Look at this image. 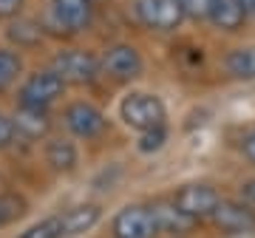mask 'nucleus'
I'll return each mask as SVG.
<instances>
[{
	"label": "nucleus",
	"mask_w": 255,
	"mask_h": 238,
	"mask_svg": "<svg viewBox=\"0 0 255 238\" xmlns=\"http://www.w3.org/2000/svg\"><path fill=\"white\" fill-rule=\"evenodd\" d=\"M119 119L125 122L128 128L133 130H150L164 125L167 119V108H164L162 97H156L150 91H130L128 97H122L119 102Z\"/></svg>",
	"instance_id": "nucleus-1"
},
{
	"label": "nucleus",
	"mask_w": 255,
	"mask_h": 238,
	"mask_svg": "<svg viewBox=\"0 0 255 238\" xmlns=\"http://www.w3.org/2000/svg\"><path fill=\"white\" fill-rule=\"evenodd\" d=\"M94 23V0H51L46 14V26L54 34H82Z\"/></svg>",
	"instance_id": "nucleus-2"
},
{
	"label": "nucleus",
	"mask_w": 255,
	"mask_h": 238,
	"mask_svg": "<svg viewBox=\"0 0 255 238\" xmlns=\"http://www.w3.org/2000/svg\"><path fill=\"white\" fill-rule=\"evenodd\" d=\"M63 94H65L63 77H60L54 68H43V71L28 74L26 80H23L17 100H20V105L48 111L57 100H60V97H63Z\"/></svg>",
	"instance_id": "nucleus-3"
},
{
	"label": "nucleus",
	"mask_w": 255,
	"mask_h": 238,
	"mask_svg": "<svg viewBox=\"0 0 255 238\" xmlns=\"http://www.w3.org/2000/svg\"><path fill=\"white\" fill-rule=\"evenodd\" d=\"M63 125L68 128L71 136L85 139V142H94V139L105 136L111 130L108 117H105L94 102H85V100H77V102H71V105H65Z\"/></svg>",
	"instance_id": "nucleus-4"
},
{
	"label": "nucleus",
	"mask_w": 255,
	"mask_h": 238,
	"mask_svg": "<svg viewBox=\"0 0 255 238\" xmlns=\"http://www.w3.org/2000/svg\"><path fill=\"white\" fill-rule=\"evenodd\" d=\"M51 68L63 77L65 85H91L100 77V60L85 48L57 51L54 60H51Z\"/></svg>",
	"instance_id": "nucleus-5"
},
{
	"label": "nucleus",
	"mask_w": 255,
	"mask_h": 238,
	"mask_svg": "<svg viewBox=\"0 0 255 238\" xmlns=\"http://www.w3.org/2000/svg\"><path fill=\"white\" fill-rule=\"evenodd\" d=\"M170 202L193 221H207L221 202V193L207 182H187L173 193Z\"/></svg>",
	"instance_id": "nucleus-6"
},
{
	"label": "nucleus",
	"mask_w": 255,
	"mask_h": 238,
	"mask_svg": "<svg viewBox=\"0 0 255 238\" xmlns=\"http://www.w3.org/2000/svg\"><path fill=\"white\" fill-rule=\"evenodd\" d=\"M100 71L105 74V77H111L114 83H130V80L142 77L145 60H142L136 46H130V43H114V46H108L105 54H102Z\"/></svg>",
	"instance_id": "nucleus-7"
},
{
	"label": "nucleus",
	"mask_w": 255,
	"mask_h": 238,
	"mask_svg": "<svg viewBox=\"0 0 255 238\" xmlns=\"http://www.w3.org/2000/svg\"><path fill=\"white\" fill-rule=\"evenodd\" d=\"M133 14L153 31H176L187 20L179 0H133Z\"/></svg>",
	"instance_id": "nucleus-8"
},
{
	"label": "nucleus",
	"mask_w": 255,
	"mask_h": 238,
	"mask_svg": "<svg viewBox=\"0 0 255 238\" xmlns=\"http://www.w3.org/2000/svg\"><path fill=\"white\" fill-rule=\"evenodd\" d=\"M210 221L224 236H255V210L241 199H221Z\"/></svg>",
	"instance_id": "nucleus-9"
},
{
	"label": "nucleus",
	"mask_w": 255,
	"mask_h": 238,
	"mask_svg": "<svg viewBox=\"0 0 255 238\" xmlns=\"http://www.w3.org/2000/svg\"><path fill=\"white\" fill-rule=\"evenodd\" d=\"M114 238H153L156 224L150 216V207L145 204H125L122 210L114 216Z\"/></svg>",
	"instance_id": "nucleus-10"
},
{
	"label": "nucleus",
	"mask_w": 255,
	"mask_h": 238,
	"mask_svg": "<svg viewBox=\"0 0 255 238\" xmlns=\"http://www.w3.org/2000/svg\"><path fill=\"white\" fill-rule=\"evenodd\" d=\"M150 216H153L156 233H164V236H187L193 230V224H196V221L187 219L170 199H167V202L150 204Z\"/></svg>",
	"instance_id": "nucleus-11"
},
{
	"label": "nucleus",
	"mask_w": 255,
	"mask_h": 238,
	"mask_svg": "<svg viewBox=\"0 0 255 238\" xmlns=\"http://www.w3.org/2000/svg\"><path fill=\"white\" fill-rule=\"evenodd\" d=\"M11 125H14V136L34 142V139H43L48 133V128H51V119H48V111L20 105L17 114L11 117Z\"/></svg>",
	"instance_id": "nucleus-12"
},
{
	"label": "nucleus",
	"mask_w": 255,
	"mask_h": 238,
	"mask_svg": "<svg viewBox=\"0 0 255 238\" xmlns=\"http://www.w3.org/2000/svg\"><path fill=\"white\" fill-rule=\"evenodd\" d=\"M207 23H213L219 31L236 34V31H241V28H244L247 11H244V6H241V0H213Z\"/></svg>",
	"instance_id": "nucleus-13"
},
{
	"label": "nucleus",
	"mask_w": 255,
	"mask_h": 238,
	"mask_svg": "<svg viewBox=\"0 0 255 238\" xmlns=\"http://www.w3.org/2000/svg\"><path fill=\"white\" fill-rule=\"evenodd\" d=\"M80 162V150L68 136H51L46 142V165L54 173H71Z\"/></svg>",
	"instance_id": "nucleus-14"
},
{
	"label": "nucleus",
	"mask_w": 255,
	"mask_h": 238,
	"mask_svg": "<svg viewBox=\"0 0 255 238\" xmlns=\"http://www.w3.org/2000/svg\"><path fill=\"white\" fill-rule=\"evenodd\" d=\"M102 210L100 204H77L71 210L60 213V221H63V236H80V233H88L100 224Z\"/></svg>",
	"instance_id": "nucleus-15"
},
{
	"label": "nucleus",
	"mask_w": 255,
	"mask_h": 238,
	"mask_svg": "<svg viewBox=\"0 0 255 238\" xmlns=\"http://www.w3.org/2000/svg\"><path fill=\"white\" fill-rule=\"evenodd\" d=\"M224 71L233 77V80H241V83H253L255 80V46H238L233 51L224 54Z\"/></svg>",
	"instance_id": "nucleus-16"
},
{
	"label": "nucleus",
	"mask_w": 255,
	"mask_h": 238,
	"mask_svg": "<svg viewBox=\"0 0 255 238\" xmlns=\"http://www.w3.org/2000/svg\"><path fill=\"white\" fill-rule=\"evenodd\" d=\"M6 37L17 48H34L43 40V23H37L31 17H17L11 20V26L6 28Z\"/></svg>",
	"instance_id": "nucleus-17"
},
{
	"label": "nucleus",
	"mask_w": 255,
	"mask_h": 238,
	"mask_svg": "<svg viewBox=\"0 0 255 238\" xmlns=\"http://www.w3.org/2000/svg\"><path fill=\"white\" fill-rule=\"evenodd\" d=\"M23 74V60L14 48H0V94H6Z\"/></svg>",
	"instance_id": "nucleus-18"
},
{
	"label": "nucleus",
	"mask_w": 255,
	"mask_h": 238,
	"mask_svg": "<svg viewBox=\"0 0 255 238\" xmlns=\"http://www.w3.org/2000/svg\"><path fill=\"white\" fill-rule=\"evenodd\" d=\"M26 213V199L14 190H0V227H9Z\"/></svg>",
	"instance_id": "nucleus-19"
},
{
	"label": "nucleus",
	"mask_w": 255,
	"mask_h": 238,
	"mask_svg": "<svg viewBox=\"0 0 255 238\" xmlns=\"http://www.w3.org/2000/svg\"><path fill=\"white\" fill-rule=\"evenodd\" d=\"M17 238H65L63 236V221H60V213L43 219L40 224H34V227H28L26 233H20Z\"/></svg>",
	"instance_id": "nucleus-20"
},
{
	"label": "nucleus",
	"mask_w": 255,
	"mask_h": 238,
	"mask_svg": "<svg viewBox=\"0 0 255 238\" xmlns=\"http://www.w3.org/2000/svg\"><path fill=\"white\" fill-rule=\"evenodd\" d=\"M164 142H167V128L164 125H159V128H150V130H142L139 133V153H159L164 147Z\"/></svg>",
	"instance_id": "nucleus-21"
},
{
	"label": "nucleus",
	"mask_w": 255,
	"mask_h": 238,
	"mask_svg": "<svg viewBox=\"0 0 255 238\" xmlns=\"http://www.w3.org/2000/svg\"><path fill=\"white\" fill-rule=\"evenodd\" d=\"M184 9V17L190 20H207L210 17V6H213V0H179Z\"/></svg>",
	"instance_id": "nucleus-22"
},
{
	"label": "nucleus",
	"mask_w": 255,
	"mask_h": 238,
	"mask_svg": "<svg viewBox=\"0 0 255 238\" xmlns=\"http://www.w3.org/2000/svg\"><path fill=\"white\" fill-rule=\"evenodd\" d=\"M241 156L250 165H255V125H250L244 130V136H241Z\"/></svg>",
	"instance_id": "nucleus-23"
},
{
	"label": "nucleus",
	"mask_w": 255,
	"mask_h": 238,
	"mask_svg": "<svg viewBox=\"0 0 255 238\" xmlns=\"http://www.w3.org/2000/svg\"><path fill=\"white\" fill-rule=\"evenodd\" d=\"M14 125H11V119L6 114H0V150H6V147L14 142Z\"/></svg>",
	"instance_id": "nucleus-24"
},
{
	"label": "nucleus",
	"mask_w": 255,
	"mask_h": 238,
	"mask_svg": "<svg viewBox=\"0 0 255 238\" xmlns=\"http://www.w3.org/2000/svg\"><path fill=\"white\" fill-rule=\"evenodd\" d=\"M26 0H0V20H14Z\"/></svg>",
	"instance_id": "nucleus-25"
},
{
	"label": "nucleus",
	"mask_w": 255,
	"mask_h": 238,
	"mask_svg": "<svg viewBox=\"0 0 255 238\" xmlns=\"http://www.w3.org/2000/svg\"><path fill=\"white\" fill-rule=\"evenodd\" d=\"M241 202L250 204L255 210V179H247V182H241Z\"/></svg>",
	"instance_id": "nucleus-26"
},
{
	"label": "nucleus",
	"mask_w": 255,
	"mask_h": 238,
	"mask_svg": "<svg viewBox=\"0 0 255 238\" xmlns=\"http://www.w3.org/2000/svg\"><path fill=\"white\" fill-rule=\"evenodd\" d=\"M241 6H244V11H247V20L255 17V0H241Z\"/></svg>",
	"instance_id": "nucleus-27"
}]
</instances>
